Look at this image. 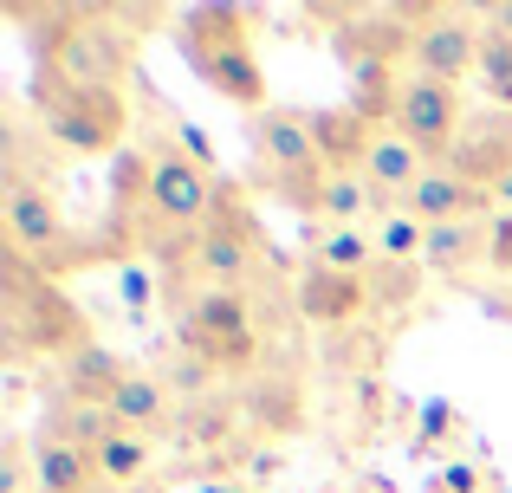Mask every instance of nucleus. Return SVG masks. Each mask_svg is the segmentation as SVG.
Here are the masks:
<instances>
[{"label": "nucleus", "instance_id": "a878e982", "mask_svg": "<svg viewBox=\"0 0 512 493\" xmlns=\"http://www.w3.org/2000/svg\"><path fill=\"white\" fill-rule=\"evenodd\" d=\"M487 266L493 273H512V215L487 221Z\"/></svg>", "mask_w": 512, "mask_h": 493}, {"label": "nucleus", "instance_id": "ddd939ff", "mask_svg": "<svg viewBox=\"0 0 512 493\" xmlns=\"http://www.w3.org/2000/svg\"><path fill=\"white\" fill-rule=\"evenodd\" d=\"M402 208H409L422 228H441V221H480V215L493 208V195H487V189H474L467 176H454L448 163H435V169L422 176V189H415Z\"/></svg>", "mask_w": 512, "mask_h": 493}, {"label": "nucleus", "instance_id": "f03ea898", "mask_svg": "<svg viewBox=\"0 0 512 493\" xmlns=\"http://www.w3.org/2000/svg\"><path fill=\"white\" fill-rule=\"evenodd\" d=\"M260 266H266V228L253 221V208L227 189L221 208L156 260V273H163V286L175 292V299H188V292H214V286L240 292Z\"/></svg>", "mask_w": 512, "mask_h": 493}, {"label": "nucleus", "instance_id": "f8f14e48", "mask_svg": "<svg viewBox=\"0 0 512 493\" xmlns=\"http://www.w3.org/2000/svg\"><path fill=\"white\" fill-rule=\"evenodd\" d=\"M312 124H318V150H325L331 176H363L383 124L370 111H357V104H325V111H312Z\"/></svg>", "mask_w": 512, "mask_h": 493}, {"label": "nucleus", "instance_id": "2eb2a0df", "mask_svg": "<svg viewBox=\"0 0 512 493\" xmlns=\"http://www.w3.org/2000/svg\"><path fill=\"white\" fill-rule=\"evenodd\" d=\"M370 299H376V292H370V273L305 266V279H299V312L312 318V325H344V318H357Z\"/></svg>", "mask_w": 512, "mask_h": 493}, {"label": "nucleus", "instance_id": "c85d7f7f", "mask_svg": "<svg viewBox=\"0 0 512 493\" xmlns=\"http://www.w3.org/2000/svg\"><path fill=\"white\" fill-rule=\"evenodd\" d=\"M480 13V26H487V33H506L512 39V0H493V7H474Z\"/></svg>", "mask_w": 512, "mask_h": 493}, {"label": "nucleus", "instance_id": "4468645a", "mask_svg": "<svg viewBox=\"0 0 512 493\" xmlns=\"http://www.w3.org/2000/svg\"><path fill=\"white\" fill-rule=\"evenodd\" d=\"M428 156L415 150L409 137H396V130H383L376 137V150H370V163H363V182H370V195L376 202H389V208H402L415 189H422V176H428Z\"/></svg>", "mask_w": 512, "mask_h": 493}, {"label": "nucleus", "instance_id": "4be33fe9", "mask_svg": "<svg viewBox=\"0 0 512 493\" xmlns=\"http://www.w3.org/2000/svg\"><path fill=\"white\" fill-rule=\"evenodd\" d=\"M91 461H98V474H104V487H124V481H137L143 468H150V435H130V429H111L98 448H91Z\"/></svg>", "mask_w": 512, "mask_h": 493}, {"label": "nucleus", "instance_id": "aec40b11", "mask_svg": "<svg viewBox=\"0 0 512 493\" xmlns=\"http://www.w3.org/2000/svg\"><path fill=\"white\" fill-rule=\"evenodd\" d=\"M312 266H331V273H370L376 266V234L370 228H325V234H312Z\"/></svg>", "mask_w": 512, "mask_h": 493}, {"label": "nucleus", "instance_id": "423d86ee", "mask_svg": "<svg viewBox=\"0 0 512 493\" xmlns=\"http://www.w3.org/2000/svg\"><path fill=\"white\" fill-rule=\"evenodd\" d=\"M175 338L195 364L208 370H247L260 357V331H253V305L247 292L214 286V292H188L175 299Z\"/></svg>", "mask_w": 512, "mask_h": 493}, {"label": "nucleus", "instance_id": "9d476101", "mask_svg": "<svg viewBox=\"0 0 512 493\" xmlns=\"http://www.w3.org/2000/svg\"><path fill=\"white\" fill-rule=\"evenodd\" d=\"M480 46H487V26H480L474 7H435L415 26L409 72L441 78V85H467V78L480 72Z\"/></svg>", "mask_w": 512, "mask_h": 493}, {"label": "nucleus", "instance_id": "7ed1b4c3", "mask_svg": "<svg viewBox=\"0 0 512 493\" xmlns=\"http://www.w3.org/2000/svg\"><path fill=\"white\" fill-rule=\"evenodd\" d=\"M0 331H7V357H72L78 344H91V325L46 266H33L26 253H0Z\"/></svg>", "mask_w": 512, "mask_h": 493}, {"label": "nucleus", "instance_id": "bb28decb", "mask_svg": "<svg viewBox=\"0 0 512 493\" xmlns=\"http://www.w3.org/2000/svg\"><path fill=\"white\" fill-rule=\"evenodd\" d=\"M111 13L130 39H137V26H163V7H150V0H111Z\"/></svg>", "mask_w": 512, "mask_h": 493}, {"label": "nucleus", "instance_id": "1a4fd4ad", "mask_svg": "<svg viewBox=\"0 0 512 493\" xmlns=\"http://www.w3.org/2000/svg\"><path fill=\"white\" fill-rule=\"evenodd\" d=\"M461 91L441 85V78H422V72H402L396 85V104H389L383 130H396V137H409L415 150L428 156V163H448L454 143H461Z\"/></svg>", "mask_w": 512, "mask_h": 493}, {"label": "nucleus", "instance_id": "dca6fc26", "mask_svg": "<svg viewBox=\"0 0 512 493\" xmlns=\"http://www.w3.org/2000/svg\"><path fill=\"white\" fill-rule=\"evenodd\" d=\"M124 377H130V364L111 351V344H78L72 357L59 364V396H72V403H104L111 409V396L124 390Z\"/></svg>", "mask_w": 512, "mask_h": 493}, {"label": "nucleus", "instance_id": "f3484780", "mask_svg": "<svg viewBox=\"0 0 512 493\" xmlns=\"http://www.w3.org/2000/svg\"><path fill=\"white\" fill-rule=\"evenodd\" d=\"M33 481L39 493H104V474L91 448L65 442V435H39L33 442Z\"/></svg>", "mask_w": 512, "mask_h": 493}, {"label": "nucleus", "instance_id": "cd10ccee", "mask_svg": "<svg viewBox=\"0 0 512 493\" xmlns=\"http://www.w3.org/2000/svg\"><path fill=\"white\" fill-rule=\"evenodd\" d=\"M175 150H182V156H188V163H201V169H214V143H208V137H201V130H195V124H175Z\"/></svg>", "mask_w": 512, "mask_h": 493}, {"label": "nucleus", "instance_id": "9b49d317", "mask_svg": "<svg viewBox=\"0 0 512 493\" xmlns=\"http://www.w3.org/2000/svg\"><path fill=\"white\" fill-rule=\"evenodd\" d=\"M454 176H467L474 189L493 195V182L512 169V111H487V117H467L461 124V143L448 156Z\"/></svg>", "mask_w": 512, "mask_h": 493}, {"label": "nucleus", "instance_id": "0eeeda50", "mask_svg": "<svg viewBox=\"0 0 512 493\" xmlns=\"http://www.w3.org/2000/svg\"><path fill=\"white\" fill-rule=\"evenodd\" d=\"M0 215H7V247L26 253L46 273H65V266L91 260V253L72 247V228H65V208L33 169L20 163V150H7V195H0Z\"/></svg>", "mask_w": 512, "mask_h": 493}, {"label": "nucleus", "instance_id": "6ab92c4d", "mask_svg": "<svg viewBox=\"0 0 512 493\" xmlns=\"http://www.w3.org/2000/svg\"><path fill=\"white\" fill-rule=\"evenodd\" d=\"M474 260H487V221H441V228H428V247H422L428 273H467Z\"/></svg>", "mask_w": 512, "mask_h": 493}, {"label": "nucleus", "instance_id": "412c9836", "mask_svg": "<svg viewBox=\"0 0 512 493\" xmlns=\"http://www.w3.org/2000/svg\"><path fill=\"white\" fill-rule=\"evenodd\" d=\"M111 429L117 422H111L104 403H72V396H59V403L46 409V435H65V442H78V448H98Z\"/></svg>", "mask_w": 512, "mask_h": 493}, {"label": "nucleus", "instance_id": "6e6552de", "mask_svg": "<svg viewBox=\"0 0 512 493\" xmlns=\"http://www.w3.org/2000/svg\"><path fill=\"white\" fill-rule=\"evenodd\" d=\"M33 111H39V130H46L52 150H72V156H111L130 137L124 91H65V85L33 78Z\"/></svg>", "mask_w": 512, "mask_h": 493}, {"label": "nucleus", "instance_id": "393cba45", "mask_svg": "<svg viewBox=\"0 0 512 493\" xmlns=\"http://www.w3.org/2000/svg\"><path fill=\"white\" fill-rule=\"evenodd\" d=\"M370 182L363 176H331V189H325V221L331 228H363V215H370Z\"/></svg>", "mask_w": 512, "mask_h": 493}, {"label": "nucleus", "instance_id": "f257e3e1", "mask_svg": "<svg viewBox=\"0 0 512 493\" xmlns=\"http://www.w3.org/2000/svg\"><path fill=\"white\" fill-rule=\"evenodd\" d=\"M221 195L227 182H214V169L188 163L175 143H150L117 163V241L150 247L163 260L182 234H195L221 208Z\"/></svg>", "mask_w": 512, "mask_h": 493}, {"label": "nucleus", "instance_id": "c756f323", "mask_svg": "<svg viewBox=\"0 0 512 493\" xmlns=\"http://www.w3.org/2000/svg\"><path fill=\"white\" fill-rule=\"evenodd\" d=\"M441 493H480V474H474V468H461V461H454V468L441 474Z\"/></svg>", "mask_w": 512, "mask_h": 493}, {"label": "nucleus", "instance_id": "2f4dec72", "mask_svg": "<svg viewBox=\"0 0 512 493\" xmlns=\"http://www.w3.org/2000/svg\"><path fill=\"white\" fill-rule=\"evenodd\" d=\"M493 208H500V215H512V169H506L500 182H493Z\"/></svg>", "mask_w": 512, "mask_h": 493}, {"label": "nucleus", "instance_id": "39448f33", "mask_svg": "<svg viewBox=\"0 0 512 493\" xmlns=\"http://www.w3.org/2000/svg\"><path fill=\"white\" fill-rule=\"evenodd\" d=\"M247 150H253V169L266 176V189H273L279 202H292L299 215L325 221L331 163H325V150H318L312 111H299V104H266L247 124Z\"/></svg>", "mask_w": 512, "mask_h": 493}, {"label": "nucleus", "instance_id": "5701e85b", "mask_svg": "<svg viewBox=\"0 0 512 493\" xmlns=\"http://www.w3.org/2000/svg\"><path fill=\"white\" fill-rule=\"evenodd\" d=\"M370 234H376V260H383V266H415L422 247H428V228L409 215V208H389Z\"/></svg>", "mask_w": 512, "mask_h": 493}, {"label": "nucleus", "instance_id": "a211bd4d", "mask_svg": "<svg viewBox=\"0 0 512 493\" xmlns=\"http://www.w3.org/2000/svg\"><path fill=\"white\" fill-rule=\"evenodd\" d=\"M163 416H169V383L150 377V370H130L124 390L111 396V422H117V429H130V435H156V429H163Z\"/></svg>", "mask_w": 512, "mask_h": 493}, {"label": "nucleus", "instance_id": "20e7f679", "mask_svg": "<svg viewBox=\"0 0 512 493\" xmlns=\"http://www.w3.org/2000/svg\"><path fill=\"white\" fill-rule=\"evenodd\" d=\"M175 39H182V59L195 65V78L208 91H221L227 104L260 117L266 111V65L253 52V13L247 7H188L175 20Z\"/></svg>", "mask_w": 512, "mask_h": 493}, {"label": "nucleus", "instance_id": "b1692460", "mask_svg": "<svg viewBox=\"0 0 512 493\" xmlns=\"http://www.w3.org/2000/svg\"><path fill=\"white\" fill-rule=\"evenodd\" d=\"M474 85L493 98V111H512V39L506 33H487V46H480V72Z\"/></svg>", "mask_w": 512, "mask_h": 493}, {"label": "nucleus", "instance_id": "7c9ffc66", "mask_svg": "<svg viewBox=\"0 0 512 493\" xmlns=\"http://www.w3.org/2000/svg\"><path fill=\"white\" fill-rule=\"evenodd\" d=\"M124 292H130V305H137V312L150 305V279H143V273H130V279H124Z\"/></svg>", "mask_w": 512, "mask_h": 493}]
</instances>
